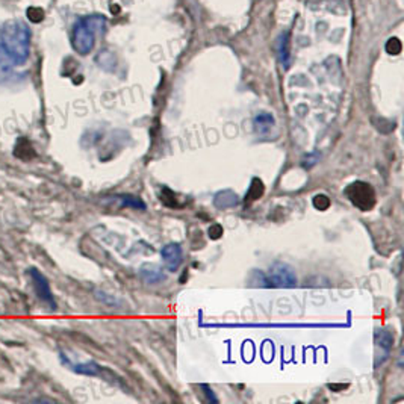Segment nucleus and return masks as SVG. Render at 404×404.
I'll return each instance as SVG.
<instances>
[{
	"instance_id": "nucleus-1",
	"label": "nucleus",
	"mask_w": 404,
	"mask_h": 404,
	"mask_svg": "<svg viewBox=\"0 0 404 404\" xmlns=\"http://www.w3.org/2000/svg\"><path fill=\"white\" fill-rule=\"evenodd\" d=\"M31 28L23 20H9L0 31V44L16 67L25 65L31 53Z\"/></svg>"
},
{
	"instance_id": "nucleus-2",
	"label": "nucleus",
	"mask_w": 404,
	"mask_h": 404,
	"mask_svg": "<svg viewBox=\"0 0 404 404\" xmlns=\"http://www.w3.org/2000/svg\"><path fill=\"white\" fill-rule=\"evenodd\" d=\"M107 20L103 16H89L76 23L72 33V45L76 53L87 56L96 45V36L103 32Z\"/></svg>"
},
{
	"instance_id": "nucleus-3",
	"label": "nucleus",
	"mask_w": 404,
	"mask_h": 404,
	"mask_svg": "<svg viewBox=\"0 0 404 404\" xmlns=\"http://www.w3.org/2000/svg\"><path fill=\"white\" fill-rule=\"evenodd\" d=\"M345 195H347V199L357 207V209H361L364 212L371 211L376 204V192L373 187L362 180L350 183L347 190H345Z\"/></svg>"
},
{
	"instance_id": "nucleus-4",
	"label": "nucleus",
	"mask_w": 404,
	"mask_h": 404,
	"mask_svg": "<svg viewBox=\"0 0 404 404\" xmlns=\"http://www.w3.org/2000/svg\"><path fill=\"white\" fill-rule=\"evenodd\" d=\"M28 274L31 277V280H32V285H33V290H36V294L37 297L41 300L43 303L48 305L50 309H56L58 305H56V300H55V295L52 293V288H50V282L48 277H45L38 268L36 267H31L28 270Z\"/></svg>"
},
{
	"instance_id": "nucleus-5",
	"label": "nucleus",
	"mask_w": 404,
	"mask_h": 404,
	"mask_svg": "<svg viewBox=\"0 0 404 404\" xmlns=\"http://www.w3.org/2000/svg\"><path fill=\"white\" fill-rule=\"evenodd\" d=\"M270 282L277 288H294L297 286L295 270L285 262H275L268 271Z\"/></svg>"
},
{
	"instance_id": "nucleus-6",
	"label": "nucleus",
	"mask_w": 404,
	"mask_h": 404,
	"mask_svg": "<svg viewBox=\"0 0 404 404\" xmlns=\"http://www.w3.org/2000/svg\"><path fill=\"white\" fill-rule=\"evenodd\" d=\"M394 347V334L388 329H377L376 332V366L382 365Z\"/></svg>"
},
{
	"instance_id": "nucleus-7",
	"label": "nucleus",
	"mask_w": 404,
	"mask_h": 404,
	"mask_svg": "<svg viewBox=\"0 0 404 404\" xmlns=\"http://www.w3.org/2000/svg\"><path fill=\"white\" fill-rule=\"evenodd\" d=\"M60 361L62 365H65L68 369H72L73 373L80 374V376H88V377H97L102 376L103 368L94 362V361H88V362H72L68 359V356L65 353H60Z\"/></svg>"
},
{
	"instance_id": "nucleus-8",
	"label": "nucleus",
	"mask_w": 404,
	"mask_h": 404,
	"mask_svg": "<svg viewBox=\"0 0 404 404\" xmlns=\"http://www.w3.org/2000/svg\"><path fill=\"white\" fill-rule=\"evenodd\" d=\"M160 258H163L165 268L170 273L178 271L182 265V258H183V251H182L180 244H178V242H170V244L164 246L163 250H160Z\"/></svg>"
},
{
	"instance_id": "nucleus-9",
	"label": "nucleus",
	"mask_w": 404,
	"mask_h": 404,
	"mask_svg": "<svg viewBox=\"0 0 404 404\" xmlns=\"http://www.w3.org/2000/svg\"><path fill=\"white\" fill-rule=\"evenodd\" d=\"M140 275H141V279L148 285H156L167 279L164 270L155 263H144L140 268Z\"/></svg>"
},
{
	"instance_id": "nucleus-10",
	"label": "nucleus",
	"mask_w": 404,
	"mask_h": 404,
	"mask_svg": "<svg viewBox=\"0 0 404 404\" xmlns=\"http://www.w3.org/2000/svg\"><path fill=\"white\" fill-rule=\"evenodd\" d=\"M204 327H270V329H295V327H344L342 324H204Z\"/></svg>"
},
{
	"instance_id": "nucleus-11",
	"label": "nucleus",
	"mask_w": 404,
	"mask_h": 404,
	"mask_svg": "<svg viewBox=\"0 0 404 404\" xmlns=\"http://www.w3.org/2000/svg\"><path fill=\"white\" fill-rule=\"evenodd\" d=\"M16 64L11 61L8 53L4 50L2 44H0V84L11 82L16 76Z\"/></svg>"
},
{
	"instance_id": "nucleus-12",
	"label": "nucleus",
	"mask_w": 404,
	"mask_h": 404,
	"mask_svg": "<svg viewBox=\"0 0 404 404\" xmlns=\"http://www.w3.org/2000/svg\"><path fill=\"white\" fill-rule=\"evenodd\" d=\"M239 200H238V195L236 192H234L232 190H223L220 192L215 194L214 197V204L218 209H232V207L238 206Z\"/></svg>"
},
{
	"instance_id": "nucleus-13",
	"label": "nucleus",
	"mask_w": 404,
	"mask_h": 404,
	"mask_svg": "<svg viewBox=\"0 0 404 404\" xmlns=\"http://www.w3.org/2000/svg\"><path fill=\"white\" fill-rule=\"evenodd\" d=\"M253 124H255V129L259 133H267L268 131H271L275 124V120L270 112H261L258 114L255 120H253Z\"/></svg>"
},
{
	"instance_id": "nucleus-14",
	"label": "nucleus",
	"mask_w": 404,
	"mask_h": 404,
	"mask_svg": "<svg viewBox=\"0 0 404 404\" xmlns=\"http://www.w3.org/2000/svg\"><path fill=\"white\" fill-rule=\"evenodd\" d=\"M115 199H117L124 207H131V209H138V211H146L147 209V204L144 203V200L141 197H138V195L120 194Z\"/></svg>"
},
{
	"instance_id": "nucleus-15",
	"label": "nucleus",
	"mask_w": 404,
	"mask_h": 404,
	"mask_svg": "<svg viewBox=\"0 0 404 404\" xmlns=\"http://www.w3.org/2000/svg\"><path fill=\"white\" fill-rule=\"evenodd\" d=\"M277 52H279V61L282 64V67L290 68V62H291V56H290V38H288V33L280 37L279 40V45H277Z\"/></svg>"
},
{
	"instance_id": "nucleus-16",
	"label": "nucleus",
	"mask_w": 404,
	"mask_h": 404,
	"mask_svg": "<svg viewBox=\"0 0 404 404\" xmlns=\"http://www.w3.org/2000/svg\"><path fill=\"white\" fill-rule=\"evenodd\" d=\"M265 192V187H263V182L258 178H255L251 180V185H250V190L246 195V202H256L259 200L262 195Z\"/></svg>"
},
{
	"instance_id": "nucleus-17",
	"label": "nucleus",
	"mask_w": 404,
	"mask_h": 404,
	"mask_svg": "<svg viewBox=\"0 0 404 404\" xmlns=\"http://www.w3.org/2000/svg\"><path fill=\"white\" fill-rule=\"evenodd\" d=\"M251 283H253V286H261V288H270L271 286V282L268 279V275L263 274L261 270L253 271Z\"/></svg>"
},
{
	"instance_id": "nucleus-18",
	"label": "nucleus",
	"mask_w": 404,
	"mask_h": 404,
	"mask_svg": "<svg viewBox=\"0 0 404 404\" xmlns=\"http://www.w3.org/2000/svg\"><path fill=\"white\" fill-rule=\"evenodd\" d=\"M26 17H28V20H29L31 23H40V21L44 18V13H43L41 8L31 6V8H28Z\"/></svg>"
},
{
	"instance_id": "nucleus-19",
	"label": "nucleus",
	"mask_w": 404,
	"mask_h": 404,
	"mask_svg": "<svg viewBox=\"0 0 404 404\" xmlns=\"http://www.w3.org/2000/svg\"><path fill=\"white\" fill-rule=\"evenodd\" d=\"M314 206L320 211H326L327 207L330 206V199L324 194H318L314 197Z\"/></svg>"
},
{
	"instance_id": "nucleus-20",
	"label": "nucleus",
	"mask_w": 404,
	"mask_h": 404,
	"mask_svg": "<svg viewBox=\"0 0 404 404\" xmlns=\"http://www.w3.org/2000/svg\"><path fill=\"white\" fill-rule=\"evenodd\" d=\"M96 298L99 300V302L105 303V305H108V306H114V305L119 303L117 300H115L114 295H109V294L103 293V291H96Z\"/></svg>"
},
{
	"instance_id": "nucleus-21",
	"label": "nucleus",
	"mask_w": 404,
	"mask_h": 404,
	"mask_svg": "<svg viewBox=\"0 0 404 404\" xmlns=\"http://www.w3.org/2000/svg\"><path fill=\"white\" fill-rule=\"evenodd\" d=\"M386 52L391 55H398L401 52V43L397 38H391L386 44Z\"/></svg>"
},
{
	"instance_id": "nucleus-22",
	"label": "nucleus",
	"mask_w": 404,
	"mask_h": 404,
	"mask_svg": "<svg viewBox=\"0 0 404 404\" xmlns=\"http://www.w3.org/2000/svg\"><path fill=\"white\" fill-rule=\"evenodd\" d=\"M207 234H209L211 239H220L224 234L223 226L222 224H212L209 229H207Z\"/></svg>"
},
{
	"instance_id": "nucleus-23",
	"label": "nucleus",
	"mask_w": 404,
	"mask_h": 404,
	"mask_svg": "<svg viewBox=\"0 0 404 404\" xmlns=\"http://www.w3.org/2000/svg\"><path fill=\"white\" fill-rule=\"evenodd\" d=\"M200 388H202V391H203V394L206 395V400H207V401H211V403H218V398H217V395H215V392L212 391V388H211L209 385H204V383H202V385H200Z\"/></svg>"
}]
</instances>
